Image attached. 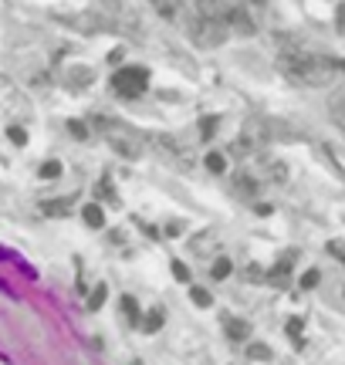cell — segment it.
I'll use <instances>...</instances> for the list:
<instances>
[{"label": "cell", "mask_w": 345, "mask_h": 365, "mask_svg": "<svg viewBox=\"0 0 345 365\" xmlns=\"http://www.w3.org/2000/svg\"><path fill=\"white\" fill-rule=\"evenodd\" d=\"M278 68L298 85H308V88H319L325 81H332L335 75H342V61L328 58V54H312L301 51V48H285L278 54Z\"/></svg>", "instance_id": "6da1fadb"}, {"label": "cell", "mask_w": 345, "mask_h": 365, "mask_svg": "<svg viewBox=\"0 0 345 365\" xmlns=\"http://www.w3.org/2000/svg\"><path fill=\"white\" fill-rule=\"evenodd\" d=\"M95 126L102 132V139H106L122 159H142V153H146V135L139 129L119 122V119H95Z\"/></svg>", "instance_id": "7a4b0ae2"}, {"label": "cell", "mask_w": 345, "mask_h": 365, "mask_svg": "<svg viewBox=\"0 0 345 365\" xmlns=\"http://www.w3.org/2000/svg\"><path fill=\"white\" fill-rule=\"evenodd\" d=\"M264 146H267V126L261 122V119H247L244 129L237 132V139L230 142V156L251 159V156H258Z\"/></svg>", "instance_id": "3957f363"}, {"label": "cell", "mask_w": 345, "mask_h": 365, "mask_svg": "<svg viewBox=\"0 0 345 365\" xmlns=\"http://www.w3.org/2000/svg\"><path fill=\"white\" fill-rule=\"evenodd\" d=\"M146 85H149V71H146L142 65L119 68V71L112 75V88H115V95H122V99H139V95L146 92Z\"/></svg>", "instance_id": "277c9868"}, {"label": "cell", "mask_w": 345, "mask_h": 365, "mask_svg": "<svg viewBox=\"0 0 345 365\" xmlns=\"http://www.w3.org/2000/svg\"><path fill=\"white\" fill-rule=\"evenodd\" d=\"M227 21H210V17H193L190 21V37L200 44V48H220L227 41Z\"/></svg>", "instance_id": "5b68a950"}, {"label": "cell", "mask_w": 345, "mask_h": 365, "mask_svg": "<svg viewBox=\"0 0 345 365\" xmlns=\"http://www.w3.org/2000/svg\"><path fill=\"white\" fill-rule=\"evenodd\" d=\"M153 146H156V153H160L166 162H173V166H183V169H190V153H186V146L176 139V135H166V132H156L153 139H149Z\"/></svg>", "instance_id": "8992f818"}, {"label": "cell", "mask_w": 345, "mask_h": 365, "mask_svg": "<svg viewBox=\"0 0 345 365\" xmlns=\"http://www.w3.org/2000/svg\"><path fill=\"white\" fill-rule=\"evenodd\" d=\"M156 14H160L162 21H169V24H183V0H146Z\"/></svg>", "instance_id": "52a82bcc"}, {"label": "cell", "mask_w": 345, "mask_h": 365, "mask_svg": "<svg viewBox=\"0 0 345 365\" xmlns=\"http://www.w3.org/2000/svg\"><path fill=\"white\" fill-rule=\"evenodd\" d=\"M227 27L237 31V34H254V31H258V24H254L240 7H230V10H227Z\"/></svg>", "instance_id": "ba28073f"}, {"label": "cell", "mask_w": 345, "mask_h": 365, "mask_svg": "<svg viewBox=\"0 0 345 365\" xmlns=\"http://www.w3.org/2000/svg\"><path fill=\"white\" fill-rule=\"evenodd\" d=\"M264 182L285 186V182H288V166H285L281 159H264Z\"/></svg>", "instance_id": "9c48e42d"}, {"label": "cell", "mask_w": 345, "mask_h": 365, "mask_svg": "<svg viewBox=\"0 0 345 365\" xmlns=\"http://www.w3.org/2000/svg\"><path fill=\"white\" fill-rule=\"evenodd\" d=\"M288 274H292V261L285 257V261H278L271 271L264 274L267 285H278V287H288Z\"/></svg>", "instance_id": "30bf717a"}, {"label": "cell", "mask_w": 345, "mask_h": 365, "mask_svg": "<svg viewBox=\"0 0 345 365\" xmlns=\"http://www.w3.org/2000/svg\"><path fill=\"white\" fill-rule=\"evenodd\" d=\"M224 328H227V339H230V341H244V339H251V325H247L244 318H230V314H227Z\"/></svg>", "instance_id": "8fae6325"}, {"label": "cell", "mask_w": 345, "mask_h": 365, "mask_svg": "<svg viewBox=\"0 0 345 365\" xmlns=\"http://www.w3.org/2000/svg\"><path fill=\"white\" fill-rule=\"evenodd\" d=\"M92 81H95L92 68H71L68 78H65V85H68V88H85V85H92Z\"/></svg>", "instance_id": "7c38bea8"}, {"label": "cell", "mask_w": 345, "mask_h": 365, "mask_svg": "<svg viewBox=\"0 0 345 365\" xmlns=\"http://www.w3.org/2000/svg\"><path fill=\"white\" fill-rule=\"evenodd\" d=\"M81 220H85L88 227H95V230H99V227H106V210L99 207V203H88V207L81 210Z\"/></svg>", "instance_id": "4fadbf2b"}, {"label": "cell", "mask_w": 345, "mask_h": 365, "mask_svg": "<svg viewBox=\"0 0 345 365\" xmlns=\"http://www.w3.org/2000/svg\"><path fill=\"white\" fill-rule=\"evenodd\" d=\"M234 189H237L240 196H254V193H258V180H254V176H237V180H234Z\"/></svg>", "instance_id": "5bb4252c"}, {"label": "cell", "mask_w": 345, "mask_h": 365, "mask_svg": "<svg viewBox=\"0 0 345 365\" xmlns=\"http://www.w3.org/2000/svg\"><path fill=\"white\" fill-rule=\"evenodd\" d=\"M68 207H75V196H65V200H48V203H44V213L58 217V213H68Z\"/></svg>", "instance_id": "9a60e30c"}, {"label": "cell", "mask_w": 345, "mask_h": 365, "mask_svg": "<svg viewBox=\"0 0 345 365\" xmlns=\"http://www.w3.org/2000/svg\"><path fill=\"white\" fill-rule=\"evenodd\" d=\"M122 314H126V321H129V325H139V301L129 298V294L122 298Z\"/></svg>", "instance_id": "2e32d148"}, {"label": "cell", "mask_w": 345, "mask_h": 365, "mask_svg": "<svg viewBox=\"0 0 345 365\" xmlns=\"http://www.w3.org/2000/svg\"><path fill=\"white\" fill-rule=\"evenodd\" d=\"M106 298H108V287L106 285H95V287H92V298H88V308H92V312H99V308L106 305Z\"/></svg>", "instance_id": "e0dca14e"}, {"label": "cell", "mask_w": 345, "mask_h": 365, "mask_svg": "<svg viewBox=\"0 0 345 365\" xmlns=\"http://www.w3.org/2000/svg\"><path fill=\"white\" fill-rule=\"evenodd\" d=\"M220 129V115H207V119H200V135L203 139H213Z\"/></svg>", "instance_id": "ac0fdd59"}, {"label": "cell", "mask_w": 345, "mask_h": 365, "mask_svg": "<svg viewBox=\"0 0 345 365\" xmlns=\"http://www.w3.org/2000/svg\"><path fill=\"white\" fill-rule=\"evenodd\" d=\"M190 298H193V305H196V308H210V305H213V294H210V291H203V287H193V291H190Z\"/></svg>", "instance_id": "d6986e66"}, {"label": "cell", "mask_w": 345, "mask_h": 365, "mask_svg": "<svg viewBox=\"0 0 345 365\" xmlns=\"http://www.w3.org/2000/svg\"><path fill=\"white\" fill-rule=\"evenodd\" d=\"M142 328H146V332H160V328H162V312H160V308H153V312L146 314Z\"/></svg>", "instance_id": "ffe728a7"}, {"label": "cell", "mask_w": 345, "mask_h": 365, "mask_svg": "<svg viewBox=\"0 0 345 365\" xmlns=\"http://www.w3.org/2000/svg\"><path fill=\"white\" fill-rule=\"evenodd\" d=\"M207 169H210V173H224V169H227L224 153H210V156H207Z\"/></svg>", "instance_id": "44dd1931"}, {"label": "cell", "mask_w": 345, "mask_h": 365, "mask_svg": "<svg viewBox=\"0 0 345 365\" xmlns=\"http://www.w3.org/2000/svg\"><path fill=\"white\" fill-rule=\"evenodd\" d=\"M230 271H234V267H230V261H227V257H220V261H213V278H217V281H224V278H227Z\"/></svg>", "instance_id": "7402d4cb"}, {"label": "cell", "mask_w": 345, "mask_h": 365, "mask_svg": "<svg viewBox=\"0 0 345 365\" xmlns=\"http://www.w3.org/2000/svg\"><path fill=\"white\" fill-rule=\"evenodd\" d=\"M247 355H251L254 362H267V359H271V348H267V345H251Z\"/></svg>", "instance_id": "603a6c76"}, {"label": "cell", "mask_w": 345, "mask_h": 365, "mask_svg": "<svg viewBox=\"0 0 345 365\" xmlns=\"http://www.w3.org/2000/svg\"><path fill=\"white\" fill-rule=\"evenodd\" d=\"M41 176H44V180H58V176H61V162H44V166H41Z\"/></svg>", "instance_id": "cb8c5ba5"}, {"label": "cell", "mask_w": 345, "mask_h": 365, "mask_svg": "<svg viewBox=\"0 0 345 365\" xmlns=\"http://www.w3.org/2000/svg\"><path fill=\"white\" fill-rule=\"evenodd\" d=\"M319 281H321L319 271H305V274H301V287H305V291H312V287L319 285Z\"/></svg>", "instance_id": "d4e9b609"}, {"label": "cell", "mask_w": 345, "mask_h": 365, "mask_svg": "<svg viewBox=\"0 0 345 365\" xmlns=\"http://www.w3.org/2000/svg\"><path fill=\"white\" fill-rule=\"evenodd\" d=\"M285 332H288V335H294V339H298V348L305 345V341H301V318H292V321L285 325Z\"/></svg>", "instance_id": "484cf974"}, {"label": "cell", "mask_w": 345, "mask_h": 365, "mask_svg": "<svg viewBox=\"0 0 345 365\" xmlns=\"http://www.w3.org/2000/svg\"><path fill=\"white\" fill-rule=\"evenodd\" d=\"M68 132H71L75 139H88V126H85V122H75V119L68 122Z\"/></svg>", "instance_id": "4316f807"}, {"label": "cell", "mask_w": 345, "mask_h": 365, "mask_svg": "<svg viewBox=\"0 0 345 365\" xmlns=\"http://www.w3.org/2000/svg\"><path fill=\"white\" fill-rule=\"evenodd\" d=\"M7 135H10V139H14L17 146H24V142H27V132L21 129V126H10V129H7Z\"/></svg>", "instance_id": "83f0119b"}, {"label": "cell", "mask_w": 345, "mask_h": 365, "mask_svg": "<svg viewBox=\"0 0 345 365\" xmlns=\"http://www.w3.org/2000/svg\"><path fill=\"white\" fill-rule=\"evenodd\" d=\"M173 274L180 278V281H190V267L183 261H173Z\"/></svg>", "instance_id": "f1b7e54d"}, {"label": "cell", "mask_w": 345, "mask_h": 365, "mask_svg": "<svg viewBox=\"0 0 345 365\" xmlns=\"http://www.w3.org/2000/svg\"><path fill=\"white\" fill-rule=\"evenodd\" d=\"M335 17H339V31H342V34H345V3H342V7H339V14H335Z\"/></svg>", "instance_id": "f546056e"}, {"label": "cell", "mask_w": 345, "mask_h": 365, "mask_svg": "<svg viewBox=\"0 0 345 365\" xmlns=\"http://www.w3.org/2000/svg\"><path fill=\"white\" fill-rule=\"evenodd\" d=\"M254 3H264V0H254Z\"/></svg>", "instance_id": "4dcf8cb0"}, {"label": "cell", "mask_w": 345, "mask_h": 365, "mask_svg": "<svg viewBox=\"0 0 345 365\" xmlns=\"http://www.w3.org/2000/svg\"><path fill=\"white\" fill-rule=\"evenodd\" d=\"M342 264H345V257H342Z\"/></svg>", "instance_id": "1f68e13d"}]
</instances>
